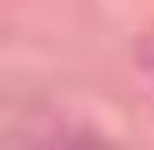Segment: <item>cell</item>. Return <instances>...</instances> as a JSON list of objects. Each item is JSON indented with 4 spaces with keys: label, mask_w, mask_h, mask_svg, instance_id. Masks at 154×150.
<instances>
[{
    "label": "cell",
    "mask_w": 154,
    "mask_h": 150,
    "mask_svg": "<svg viewBox=\"0 0 154 150\" xmlns=\"http://www.w3.org/2000/svg\"><path fill=\"white\" fill-rule=\"evenodd\" d=\"M135 60H139L143 71H150V75H154V34H150V38H143V41L135 45Z\"/></svg>",
    "instance_id": "cell-1"
}]
</instances>
